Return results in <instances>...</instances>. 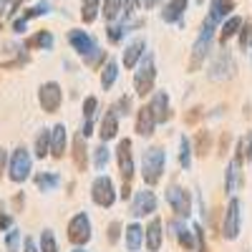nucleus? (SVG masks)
I'll return each mask as SVG.
<instances>
[{
    "label": "nucleus",
    "instance_id": "f257e3e1",
    "mask_svg": "<svg viewBox=\"0 0 252 252\" xmlns=\"http://www.w3.org/2000/svg\"><path fill=\"white\" fill-rule=\"evenodd\" d=\"M215 38H217V23L204 18V23L199 28V35H197L194 46H192V53H189V63H187L189 73H197L207 63V56L212 53V46H215Z\"/></svg>",
    "mask_w": 252,
    "mask_h": 252
},
{
    "label": "nucleus",
    "instance_id": "f03ea898",
    "mask_svg": "<svg viewBox=\"0 0 252 252\" xmlns=\"http://www.w3.org/2000/svg\"><path fill=\"white\" fill-rule=\"evenodd\" d=\"M154 86H157V61H154V53L146 51L136 66V73H134V96L136 98L152 96L157 91Z\"/></svg>",
    "mask_w": 252,
    "mask_h": 252
},
{
    "label": "nucleus",
    "instance_id": "7ed1b4c3",
    "mask_svg": "<svg viewBox=\"0 0 252 252\" xmlns=\"http://www.w3.org/2000/svg\"><path fill=\"white\" fill-rule=\"evenodd\" d=\"M164 166H166V154L161 146H149L144 149L141 157V179L146 187H157L164 177Z\"/></svg>",
    "mask_w": 252,
    "mask_h": 252
},
{
    "label": "nucleus",
    "instance_id": "20e7f679",
    "mask_svg": "<svg viewBox=\"0 0 252 252\" xmlns=\"http://www.w3.org/2000/svg\"><path fill=\"white\" fill-rule=\"evenodd\" d=\"M242 232V202L240 197L232 194V199H229L227 209H224V217H222V237L227 242H235Z\"/></svg>",
    "mask_w": 252,
    "mask_h": 252
},
{
    "label": "nucleus",
    "instance_id": "39448f33",
    "mask_svg": "<svg viewBox=\"0 0 252 252\" xmlns=\"http://www.w3.org/2000/svg\"><path fill=\"white\" fill-rule=\"evenodd\" d=\"M31 172H33V157L26 146H18L10 154V161H8V177L15 184H23L31 177Z\"/></svg>",
    "mask_w": 252,
    "mask_h": 252
},
{
    "label": "nucleus",
    "instance_id": "423d86ee",
    "mask_svg": "<svg viewBox=\"0 0 252 252\" xmlns=\"http://www.w3.org/2000/svg\"><path fill=\"white\" fill-rule=\"evenodd\" d=\"M66 237L73 247H86L94 237V229H91V220L86 212H78L71 217L68 227H66Z\"/></svg>",
    "mask_w": 252,
    "mask_h": 252
},
{
    "label": "nucleus",
    "instance_id": "0eeeda50",
    "mask_svg": "<svg viewBox=\"0 0 252 252\" xmlns=\"http://www.w3.org/2000/svg\"><path fill=\"white\" fill-rule=\"evenodd\" d=\"M166 204L172 207L174 217H182V220H189L192 217V192L179 184H169L166 187Z\"/></svg>",
    "mask_w": 252,
    "mask_h": 252
},
{
    "label": "nucleus",
    "instance_id": "6e6552de",
    "mask_svg": "<svg viewBox=\"0 0 252 252\" xmlns=\"http://www.w3.org/2000/svg\"><path fill=\"white\" fill-rule=\"evenodd\" d=\"M91 199H94L96 207H103V209L114 207V202L119 199V192H116V187H114V179L106 177V174H98V177L91 182Z\"/></svg>",
    "mask_w": 252,
    "mask_h": 252
},
{
    "label": "nucleus",
    "instance_id": "1a4fd4ad",
    "mask_svg": "<svg viewBox=\"0 0 252 252\" xmlns=\"http://www.w3.org/2000/svg\"><path fill=\"white\" fill-rule=\"evenodd\" d=\"M157 207H159L157 194L152 192V187H146V189H141V192L134 194V199H131V215H134V220L154 217L157 215Z\"/></svg>",
    "mask_w": 252,
    "mask_h": 252
},
{
    "label": "nucleus",
    "instance_id": "9d476101",
    "mask_svg": "<svg viewBox=\"0 0 252 252\" xmlns=\"http://www.w3.org/2000/svg\"><path fill=\"white\" fill-rule=\"evenodd\" d=\"M235 71H237V66H235L232 53L220 51L212 61V66H209L207 76H209V81H227V78H235Z\"/></svg>",
    "mask_w": 252,
    "mask_h": 252
},
{
    "label": "nucleus",
    "instance_id": "9b49d317",
    "mask_svg": "<svg viewBox=\"0 0 252 252\" xmlns=\"http://www.w3.org/2000/svg\"><path fill=\"white\" fill-rule=\"evenodd\" d=\"M38 103H40V109H43L46 114H56L61 109V103H63V89H61V83H56V81L43 83V86L38 89Z\"/></svg>",
    "mask_w": 252,
    "mask_h": 252
},
{
    "label": "nucleus",
    "instance_id": "f8f14e48",
    "mask_svg": "<svg viewBox=\"0 0 252 252\" xmlns=\"http://www.w3.org/2000/svg\"><path fill=\"white\" fill-rule=\"evenodd\" d=\"M242 161H245L242 152L235 149V157L229 159L227 172H224V192H227L229 197L237 194V192H240V187H242Z\"/></svg>",
    "mask_w": 252,
    "mask_h": 252
},
{
    "label": "nucleus",
    "instance_id": "ddd939ff",
    "mask_svg": "<svg viewBox=\"0 0 252 252\" xmlns=\"http://www.w3.org/2000/svg\"><path fill=\"white\" fill-rule=\"evenodd\" d=\"M116 161H119V172L124 182H131L136 174V166H134V154H131V139H121L116 146Z\"/></svg>",
    "mask_w": 252,
    "mask_h": 252
},
{
    "label": "nucleus",
    "instance_id": "4468645a",
    "mask_svg": "<svg viewBox=\"0 0 252 252\" xmlns=\"http://www.w3.org/2000/svg\"><path fill=\"white\" fill-rule=\"evenodd\" d=\"M169 229H172V237L179 242V247H182V250H187V252L197 250L194 227H189V224H187V220H182V217H174V220L169 222Z\"/></svg>",
    "mask_w": 252,
    "mask_h": 252
},
{
    "label": "nucleus",
    "instance_id": "2eb2a0df",
    "mask_svg": "<svg viewBox=\"0 0 252 252\" xmlns=\"http://www.w3.org/2000/svg\"><path fill=\"white\" fill-rule=\"evenodd\" d=\"M68 43H71V48H73L81 58H86L91 51L98 48L96 38H94L91 33H86V31H81V28H71V31H68Z\"/></svg>",
    "mask_w": 252,
    "mask_h": 252
},
{
    "label": "nucleus",
    "instance_id": "dca6fc26",
    "mask_svg": "<svg viewBox=\"0 0 252 252\" xmlns=\"http://www.w3.org/2000/svg\"><path fill=\"white\" fill-rule=\"evenodd\" d=\"M189 10V0H164L161 3V20L164 23H177L184 26V15Z\"/></svg>",
    "mask_w": 252,
    "mask_h": 252
},
{
    "label": "nucleus",
    "instance_id": "f3484780",
    "mask_svg": "<svg viewBox=\"0 0 252 252\" xmlns=\"http://www.w3.org/2000/svg\"><path fill=\"white\" fill-rule=\"evenodd\" d=\"M144 245H146L149 252H159L161 245H164V222L157 215L149 220V224H146V229H144Z\"/></svg>",
    "mask_w": 252,
    "mask_h": 252
},
{
    "label": "nucleus",
    "instance_id": "a211bd4d",
    "mask_svg": "<svg viewBox=\"0 0 252 252\" xmlns=\"http://www.w3.org/2000/svg\"><path fill=\"white\" fill-rule=\"evenodd\" d=\"M146 53V40L144 38H134L131 43H126L124 53H121V63L126 66V71H134L139 66V61L144 58Z\"/></svg>",
    "mask_w": 252,
    "mask_h": 252
},
{
    "label": "nucleus",
    "instance_id": "6ab92c4d",
    "mask_svg": "<svg viewBox=\"0 0 252 252\" xmlns=\"http://www.w3.org/2000/svg\"><path fill=\"white\" fill-rule=\"evenodd\" d=\"M149 106L157 116V124H166L172 119V101H169V94L166 91H154L149 98Z\"/></svg>",
    "mask_w": 252,
    "mask_h": 252
},
{
    "label": "nucleus",
    "instance_id": "aec40b11",
    "mask_svg": "<svg viewBox=\"0 0 252 252\" xmlns=\"http://www.w3.org/2000/svg\"><path fill=\"white\" fill-rule=\"evenodd\" d=\"M154 129H157V116H154L149 103H144V106L136 109V134L139 136H152Z\"/></svg>",
    "mask_w": 252,
    "mask_h": 252
},
{
    "label": "nucleus",
    "instance_id": "412c9836",
    "mask_svg": "<svg viewBox=\"0 0 252 252\" xmlns=\"http://www.w3.org/2000/svg\"><path fill=\"white\" fill-rule=\"evenodd\" d=\"M71 157H73L76 169L78 172H86V166H89V144H86V136H83L81 131L71 141Z\"/></svg>",
    "mask_w": 252,
    "mask_h": 252
},
{
    "label": "nucleus",
    "instance_id": "4be33fe9",
    "mask_svg": "<svg viewBox=\"0 0 252 252\" xmlns=\"http://www.w3.org/2000/svg\"><path fill=\"white\" fill-rule=\"evenodd\" d=\"M119 111L111 106V109H106V114H103V119H101V126H98V136H101V141H111V139H116L119 136Z\"/></svg>",
    "mask_w": 252,
    "mask_h": 252
},
{
    "label": "nucleus",
    "instance_id": "5701e85b",
    "mask_svg": "<svg viewBox=\"0 0 252 252\" xmlns=\"http://www.w3.org/2000/svg\"><path fill=\"white\" fill-rule=\"evenodd\" d=\"M66 146H68L66 124H56L53 129H51V157H53V159H63V154H66Z\"/></svg>",
    "mask_w": 252,
    "mask_h": 252
},
{
    "label": "nucleus",
    "instance_id": "b1692460",
    "mask_svg": "<svg viewBox=\"0 0 252 252\" xmlns=\"http://www.w3.org/2000/svg\"><path fill=\"white\" fill-rule=\"evenodd\" d=\"M242 26H245V18H240V15H229L227 20H222V23H220V31H217L220 43H222V46H227V40L237 38V33H240V28H242Z\"/></svg>",
    "mask_w": 252,
    "mask_h": 252
},
{
    "label": "nucleus",
    "instance_id": "393cba45",
    "mask_svg": "<svg viewBox=\"0 0 252 252\" xmlns=\"http://www.w3.org/2000/svg\"><path fill=\"white\" fill-rule=\"evenodd\" d=\"M124 245H126V252H139L141 250V245H144V227L139 222L126 224V229H124Z\"/></svg>",
    "mask_w": 252,
    "mask_h": 252
},
{
    "label": "nucleus",
    "instance_id": "a878e982",
    "mask_svg": "<svg viewBox=\"0 0 252 252\" xmlns=\"http://www.w3.org/2000/svg\"><path fill=\"white\" fill-rule=\"evenodd\" d=\"M232 10H235V0H209V13H207V18L215 20V23L220 26L222 20H227L229 15H232Z\"/></svg>",
    "mask_w": 252,
    "mask_h": 252
},
{
    "label": "nucleus",
    "instance_id": "bb28decb",
    "mask_svg": "<svg viewBox=\"0 0 252 252\" xmlns=\"http://www.w3.org/2000/svg\"><path fill=\"white\" fill-rule=\"evenodd\" d=\"M53 46H56L53 33L51 31H38L31 38H26V46L23 48H28V51H53Z\"/></svg>",
    "mask_w": 252,
    "mask_h": 252
},
{
    "label": "nucleus",
    "instance_id": "cd10ccee",
    "mask_svg": "<svg viewBox=\"0 0 252 252\" xmlns=\"http://www.w3.org/2000/svg\"><path fill=\"white\" fill-rule=\"evenodd\" d=\"M116 78H119V61L109 58V61L101 66V89H103V91H111L114 83H116Z\"/></svg>",
    "mask_w": 252,
    "mask_h": 252
},
{
    "label": "nucleus",
    "instance_id": "c85d7f7f",
    "mask_svg": "<svg viewBox=\"0 0 252 252\" xmlns=\"http://www.w3.org/2000/svg\"><path fill=\"white\" fill-rule=\"evenodd\" d=\"M192 149H194V157L207 159V154L212 152V134H209L207 129H199V131H197V136H194Z\"/></svg>",
    "mask_w": 252,
    "mask_h": 252
},
{
    "label": "nucleus",
    "instance_id": "c756f323",
    "mask_svg": "<svg viewBox=\"0 0 252 252\" xmlns=\"http://www.w3.org/2000/svg\"><path fill=\"white\" fill-rule=\"evenodd\" d=\"M101 3H103V0H81V20L86 26H91V23H96V20H98Z\"/></svg>",
    "mask_w": 252,
    "mask_h": 252
},
{
    "label": "nucleus",
    "instance_id": "7c9ffc66",
    "mask_svg": "<svg viewBox=\"0 0 252 252\" xmlns=\"http://www.w3.org/2000/svg\"><path fill=\"white\" fill-rule=\"evenodd\" d=\"M121 13H124V0H103L101 3V18L106 20V23L119 20Z\"/></svg>",
    "mask_w": 252,
    "mask_h": 252
},
{
    "label": "nucleus",
    "instance_id": "2f4dec72",
    "mask_svg": "<svg viewBox=\"0 0 252 252\" xmlns=\"http://www.w3.org/2000/svg\"><path fill=\"white\" fill-rule=\"evenodd\" d=\"M33 154H35V159H46V157H51V129H40V134L35 136Z\"/></svg>",
    "mask_w": 252,
    "mask_h": 252
},
{
    "label": "nucleus",
    "instance_id": "473e14b6",
    "mask_svg": "<svg viewBox=\"0 0 252 252\" xmlns=\"http://www.w3.org/2000/svg\"><path fill=\"white\" fill-rule=\"evenodd\" d=\"M35 187L40 192H56L61 187V177L56 172H40V174H35Z\"/></svg>",
    "mask_w": 252,
    "mask_h": 252
},
{
    "label": "nucleus",
    "instance_id": "72a5a7b5",
    "mask_svg": "<svg viewBox=\"0 0 252 252\" xmlns=\"http://www.w3.org/2000/svg\"><path fill=\"white\" fill-rule=\"evenodd\" d=\"M192 157H194V149H192V141L187 136H179V166L184 172L192 169Z\"/></svg>",
    "mask_w": 252,
    "mask_h": 252
},
{
    "label": "nucleus",
    "instance_id": "f704fd0d",
    "mask_svg": "<svg viewBox=\"0 0 252 252\" xmlns=\"http://www.w3.org/2000/svg\"><path fill=\"white\" fill-rule=\"evenodd\" d=\"M111 161V149H109V141H101L96 149H94V166L98 172H103Z\"/></svg>",
    "mask_w": 252,
    "mask_h": 252
},
{
    "label": "nucleus",
    "instance_id": "c9c22d12",
    "mask_svg": "<svg viewBox=\"0 0 252 252\" xmlns=\"http://www.w3.org/2000/svg\"><path fill=\"white\" fill-rule=\"evenodd\" d=\"M53 13V5H51V0H40V3L26 8L23 13H20V18H26V20H33V18H43V15H51Z\"/></svg>",
    "mask_w": 252,
    "mask_h": 252
},
{
    "label": "nucleus",
    "instance_id": "e433bc0d",
    "mask_svg": "<svg viewBox=\"0 0 252 252\" xmlns=\"http://www.w3.org/2000/svg\"><path fill=\"white\" fill-rule=\"evenodd\" d=\"M106 38H109V43H114V46H119L121 40L126 38V28H124V23H121V20H114V23H106Z\"/></svg>",
    "mask_w": 252,
    "mask_h": 252
},
{
    "label": "nucleus",
    "instance_id": "4c0bfd02",
    "mask_svg": "<svg viewBox=\"0 0 252 252\" xmlns=\"http://www.w3.org/2000/svg\"><path fill=\"white\" fill-rule=\"evenodd\" d=\"M106 61H109V56H106V51H103L101 46H98L96 51H91V53H89L86 58H83V63H86L89 68H101V66H103V63H106Z\"/></svg>",
    "mask_w": 252,
    "mask_h": 252
},
{
    "label": "nucleus",
    "instance_id": "58836bf2",
    "mask_svg": "<svg viewBox=\"0 0 252 252\" xmlns=\"http://www.w3.org/2000/svg\"><path fill=\"white\" fill-rule=\"evenodd\" d=\"M40 252H58L56 235H53V229H48V227L40 232Z\"/></svg>",
    "mask_w": 252,
    "mask_h": 252
},
{
    "label": "nucleus",
    "instance_id": "ea45409f",
    "mask_svg": "<svg viewBox=\"0 0 252 252\" xmlns=\"http://www.w3.org/2000/svg\"><path fill=\"white\" fill-rule=\"evenodd\" d=\"M139 10H144V0H124V13L119 20H131L136 18Z\"/></svg>",
    "mask_w": 252,
    "mask_h": 252
},
{
    "label": "nucleus",
    "instance_id": "a19ab883",
    "mask_svg": "<svg viewBox=\"0 0 252 252\" xmlns=\"http://www.w3.org/2000/svg\"><path fill=\"white\" fill-rule=\"evenodd\" d=\"M237 40H240V51H247L250 48V43H252V23H250V20H245V26L240 28Z\"/></svg>",
    "mask_w": 252,
    "mask_h": 252
},
{
    "label": "nucleus",
    "instance_id": "79ce46f5",
    "mask_svg": "<svg viewBox=\"0 0 252 252\" xmlns=\"http://www.w3.org/2000/svg\"><path fill=\"white\" fill-rule=\"evenodd\" d=\"M121 237H124V224H121L119 220H114V222L109 224V229H106V240H109V245H116Z\"/></svg>",
    "mask_w": 252,
    "mask_h": 252
},
{
    "label": "nucleus",
    "instance_id": "37998d69",
    "mask_svg": "<svg viewBox=\"0 0 252 252\" xmlns=\"http://www.w3.org/2000/svg\"><path fill=\"white\" fill-rule=\"evenodd\" d=\"M131 106H134V101H131V96H126V94L114 103V109L119 111V116H129L131 114Z\"/></svg>",
    "mask_w": 252,
    "mask_h": 252
},
{
    "label": "nucleus",
    "instance_id": "c03bdc74",
    "mask_svg": "<svg viewBox=\"0 0 252 252\" xmlns=\"http://www.w3.org/2000/svg\"><path fill=\"white\" fill-rule=\"evenodd\" d=\"M237 149H240V152H242V157H245V159L252 164V131L237 141Z\"/></svg>",
    "mask_w": 252,
    "mask_h": 252
},
{
    "label": "nucleus",
    "instance_id": "a18cd8bd",
    "mask_svg": "<svg viewBox=\"0 0 252 252\" xmlns=\"http://www.w3.org/2000/svg\"><path fill=\"white\" fill-rule=\"evenodd\" d=\"M18 245H20V229L10 227L5 235V247H8V252H18Z\"/></svg>",
    "mask_w": 252,
    "mask_h": 252
},
{
    "label": "nucleus",
    "instance_id": "49530a36",
    "mask_svg": "<svg viewBox=\"0 0 252 252\" xmlns=\"http://www.w3.org/2000/svg\"><path fill=\"white\" fill-rule=\"evenodd\" d=\"M192 227H194V240H197V252H209V247H207V237H204V227H202L199 222H194Z\"/></svg>",
    "mask_w": 252,
    "mask_h": 252
},
{
    "label": "nucleus",
    "instance_id": "de8ad7c7",
    "mask_svg": "<svg viewBox=\"0 0 252 252\" xmlns=\"http://www.w3.org/2000/svg\"><path fill=\"white\" fill-rule=\"evenodd\" d=\"M98 111V98L96 96H86V101H83V119H94Z\"/></svg>",
    "mask_w": 252,
    "mask_h": 252
},
{
    "label": "nucleus",
    "instance_id": "09e8293b",
    "mask_svg": "<svg viewBox=\"0 0 252 252\" xmlns=\"http://www.w3.org/2000/svg\"><path fill=\"white\" fill-rule=\"evenodd\" d=\"M202 116H204V109H202V106H194V109H189V114L184 116V121H187L189 126H192V124H197Z\"/></svg>",
    "mask_w": 252,
    "mask_h": 252
},
{
    "label": "nucleus",
    "instance_id": "8fccbe9b",
    "mask_svg": "<svg viewBox=\"0 0 252 252\" xmlns=\"http://www.w3.org/2000/svg\"><path fill=\"white\" fill-rule=\"evenodd\" d=\"M26 31H28V20H26V18H20V15H18V18H13V33L23 35Z\"/></svg>",
    "mask_w": 252,
    "mask_h": 252
},
{
    "label": "nucleus",
    "instance_id": "3c124183",
    "mask_svg": "<svg viewBox=\"0 0 252 252\" xmlns=\"http://www.w3.org/2000/svg\"><path fill=\"white\" fill-rule=\"evenodd\" d=\"M10 227H13V217L8 212H0V232H8Z\"/></svg>",
    "mask_w": 252,
    "mask_h": 252
},
{
    "label": "nucleus",
    "instance_id": "603ef678",
    "mask_svg": "<svg viewBox=\"0 0 252 252\" xmlns=\"http://www.w3.org/2000/svg\"><path fill=\"white\" fill-rule=\"evenodd\" d=\"M229 141H232V136H229V131H224V134H222V139H220V157H227Z\"/></svg>",
    "mask_w": 252,
    "mask_h": 252
},
{
    "label": "nucleus",
    "instance_id": "864d4df0",
    "mask_svg": "<svg viewBox=\"0 0 252 252\" xmlns=\"http://www.w3.org/2000/svg\"><path fill=\"white\" fill-rule=\"evenodd\" d=\"M81 134L86 136V139L94 134V119H83V124H81Z\"/></svg>",
    "mask_w": 252,
    "mask_h": 252
},
{
    "label": "nucleus",
    "instance_id": "5fc2aeb1",
    "mask_svg": "<svg viewBox=\"0 0 252 252\" xmlns=\"http://www.w3.org/2000/svg\"><path fill=\"white\" fill-rule=\"evenodd\" d=\"M23 252H40V247L35 245L33 237H26V240H23Z\"/></svg>",
    "mask_w": 252,
    "mask_h": 252
},
{
    "label": "nucleus",
    "instance_id": "6e6d98bb",
    "mask_svg": "<svg viewBox=\"0 0 252 252\" xmlns=\"http://www.w3.org/2000/svg\"><path fill=\"white\" fill-rule=\"evenodd\" d=\"M28 3V0H13V3H10V10H8V15L13 18V15H18L20 13V8H23Z\"/></svg>",
    "mask_w": 252,
    "mask_h": 252
},
{
    "label": "nucleus",
    "instance_id": "4d7b16f0",
    "mask_svg": "<svg viewBox=\"0 0 252 252\" xmlns=\"http://www.w3.org/2000/svg\"><path fill=\"white\" fill-rule=\"evenodd\" d=\"M131 192H134V189H131V184H129V182H124V187H121V192H119V197H121V199L126 202V199H131V197H134Z\"/></svg>",
    "mask_w": 252,
    "mask_h": 252
},
{
    "label": "nucleus",
    "instance_id": "13d9d810",
    "mask_svg": "<svg viewBox=\"0 0 252 252\" xmlns=\"http://www.w3.org/2000/svg\"><path fill=\"white\" fill-rule=\"evenodd\" d=\"M164 3V0H144V10H154Z\"/></svg>",
    "mask_w": 252,
    "mask_h": 252
},
{
    "label": "nucleus",
    "instance_id": "bf43d9fd",
    "mask_svg": "<svg viewBox=\"0 0 252 252\" xmlns=\"http://www.w3.org/2000/svg\"><path fill=\"white\" fill-rule=\"evenodd\" d=\"M3 166H5V152L0 149V174H3Z\"/></svg>",
    "mask_w": 252,
    "mask_h": 252
},
{
    "label": "nucleus",
    "instance_id": "052dcab7",
    "mask_svg": "<svg viewBox=\"0 0 252 252\" xmlns=\"http://www.w3.org/2000/svg\"><path fill=\"white\" fill-rule=\"evenodd\" d=\"M13 202H15V207H23V194H18Z\"/></svg>",
    "mask_w": 252,
    "mask_h": 252
},
{
    "label": "nucleus",
    "instance_id": "680f3d73",
    "mask_svg": "<svg viewBox=\"0 0 252 252\" xmlns=\"http://www.w3.org/2000/svg\"><path fill=\"white\" fill-rule=\"evenodd\" d=\"M73 252H89V250H83V247H76V250H73Z\"/></svg>",
    "mask_w": 252,
    "mask_h": 252
},
{
    "label": "nucleus",
    "instance_id": "e2e57ef3",
    "mask_svg": "<svg viewBox=\"0 0 252 252\" xmlns=\"http://www.w3.org/2000/svg\"><path fill=\"white\" fill-rule=\"evenodd\" d=\"M199 3H207V0H199Z\"/></svg>",
    "mask_w": 252,
    "mask_h": 252
},
{
    "label": "nucleus",
    "instance_id": "0e129e2a",
    "mask_svg": "<svg viewBox=\"0 0 252 252\" xmlns=\"http://www.w3.org/2000/svg\"><path fill=\"white\" fill-rule=\"evenodd\" d=\"M250 48H252V43H250Z\"/></svg>",
    "mask_w": 252,
    "mask_h": 252
}]
</instances>
